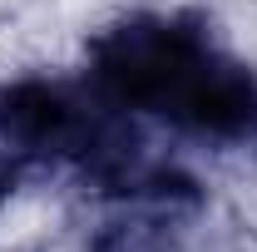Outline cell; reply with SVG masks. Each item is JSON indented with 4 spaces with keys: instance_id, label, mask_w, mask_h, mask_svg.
I'll use <instances>...</instances> for the list:
<instances>
[{
    "instance_id": "obj_3",
    "label": "cell",
    "mask_w": 257,
    "mask_h": 252,
    "mask_svg": "<svg viewBox=\"0 0 257 252\" xmlns=\"http://www.w3.org/2000/svg\"><path fill=\"white\" fill-rule=\"evenodd\" d=\"M30 173H35V163L20 154V149L5 139V134H0V208H5L15 193L25 188V178H30Z\"/></svg>"
},
{
    "instance_id": "obj_2",
    "label": "cell",
    "mask_w": 257,
    "mask_h": 252,
    "mask_svg": "<svg viewBox=\"0 0 257 252\" xmlns=\"http://www.w3.org/2000/svg\"><path fill=\"white\" fill-rule=\"evenodd\" d=\"M193 213V203H119V213L99 222L84 252H183Z\"/></svg>"
},
{
    "instance_id": "obj_1",
    "label": "cell",
    "mask_w": 257,
    "mask_h": 252,
    "mask_svg": "<svg viewBox=\"0 0 257 252\" xmlns=\"http://www.w3.org/2000/svg\"><path fill=\"white\" fill-rule=\"evenodd\" d=\"M84 79L128 119L193 144H257V69L193 10H134L89 40Z\"/></svg>"
}]
</instances>
